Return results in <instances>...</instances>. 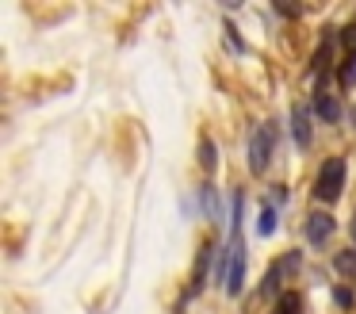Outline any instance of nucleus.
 I'll return each instance as SVG.
<instances>
[{"label": "nucleus", "instance_id": "obj_4", "mask_svg": "<svg viewBox=\"0 0 356 314\" xmlns=\"http://www.w3.org/2000/svg\"><path fill=\"white\" fill-rule=\"evenodd\" d=\"M241 283H245V249H234L230 272H226V291H230V295H241Z\"/></svg>", "mask_w": 356, "mask_h": 314}, {"label": "nucleus", "instance_id": "obj_7", "mask_svg": "<svg viewBox=\"0 0 356 314\" xmlns=\"http://www.w3.org/2000/svg\"><path fill=\"white\" fill-rule=\"evenodd\" d=\"M318 115H322L325 123H337L341 119V100L330 96V92H322V96H318Z\"/></svg>", "mask_w": 356, "mask_h": 314}, {"label": "nucleus", "instance_id": "obj_11", "mask_svg": "<svg viewBox=\"0 0 356 314\" xmlns=\"http://www.w3.org/2000/svg\"><path fill=\"white\" fill-rule=\"evenodd\" d=\"M272 230H276V211L264 207V211H261V234H272Z\"/></svg>", "mask_w": 356, "mask_h": 314}, {"label": "nucleus", "instance_id": "obj_5", "mask_svg": "<svg viewBox=\"0 0 356 314\" xmlns=\"http://www.w3.org/2000/svg\"><path fill=\"white\" fill-rule=\"evenodd\" d=\"M291 130H295V146L307 150V146H310V123H307V107H302V104L291 107Z\"/></svg>", "mask_w": 356, "mask_h": 314}, {"label": "nucleus", "instance_id": "obj_9", "mask_svg": "<svg viewBox=\"0 0 356 314\" xmlns=\"http://www.w3.org/2000/svg\"><path fill=\"white\" fill-rule=\"evenodd\" d=\"M337 272H345V276L356 272V253H337Z\"/></svg>", "mask_w": 356, "mask_h": 314}, {"label": "nucleus", "instance_id": "obj_13", "mask_svg": "<svg viewBox=\"0 0 356 314\" xmlns=\"http://www.w3.org/2000/svg\"><path fill=\"white\" fill-rule=\"evenodd\" d=\"M353 81H356V61H353V65L345 69V84H353Z\"/></svg>", "mask_w": 356, "mask_h": 314}, {"label": "nucleus", "instance_id": "obj_2", "mask_svg": "<svg viewBox=\"0 0 356 314\" xmlns=\"http://www.w3.org/2000/svg\"><path fill=\"white\" fill-rule=\"evenodd\" d=\"M268 157H272V130L257 127L253 134H249V165H253V173H264V168H268Z\"/></svg>", "mask_w": 356, "mask_h": 314}, {"label": "nucleus", "instance_id": "obj_14", "mask_svg": "<svg viewBox=\"0 0 356 314\" xmlns=\"http://www.w3.org/2000/svg\"><path fill=\"white\" fill-rule=\"evenodd\" d=\"M353 237H356V222H353Z\"/></svg>", "mask_w": 356, "mask_h": 314}, {"label": "nucleus", "instance_id": "obj_3", "mask_svg": "<svg viewBox=\"0 0 356 314\" xmlns=\"http://www.w3.org/2000/svg\"><path fill=\"white\" fill-rule=\"evenodd\" d=\"M302 234H307V242H310V245H322L325 237L333 234V214H325V211H310V214H307V226H302Z\"/></svg>", "mask_w": 356, "mask_h": 314}, {"label": "nucleus", "instance_id": "obj_12", "mask_svg": "<svg viewBox=\"0 0 356 314\" xmlns=\"http://www.w3.org/2000/svg\"><path fill=\"white\" fill-rule=\"evenodd\" d=\"M333 299H337L341 306H353V291H348V288H337V291H333Z\"/></svg>", "mask_w": 356, "mask_h": 314}, {"label": "nucleus", "instance_id": "obj_6", "mask_svg": "<svg viewBox=\"0 0 356 314\" xmlns=\"http://www.w3.org/2000/svg\"><path fill=\"white\" fill-rule=\"evenodd\" d=\"M211 253H215V242H203L200 257H195V276H192V291L203 288V280H207V265H211Z\"/></svg>", "mask_w": 356, "mask_h": 314}, {"label": "nucleus", "instance_id": "obj_8", "mask_svg": "<svg viewBox=\"0 0 356 314\" xmlns=\"http://www.w3.org/2000/svg\"><path fill=\"white\" fill-rule=\"evenodd\" d=\"M215 161H218L215 142H211V138H200V165L203 168H215Z\"/></svg>", "mask_w": 356, "mask_h": 314}, {"label": "nucleus", "instance_id": "obj_10", "mask_svg": "<svg viewBox=\"0 0 356 314\" xmlns=\"http://www.w3.org/2000/svg\"><path fill=\"white\" fill-rule=\"evenodd\" d=\"M341 46H345V50L356 58V23H348V27L341 31Z\"/></svg>", "mask_w": 356, "mask_h": 314}, {"label": "nucleus", "instance_id": "obj_1", "mask_svg": "<svg viewBox=\"0 0 356 314\" xmlns=\"http://www.w3.org/2000/svg\"><path fill=\"white\" fill-rule=\"evenodd\" d=\"M341 188H345V161L341 157H330L322 165V173H318V199H337Z\"/></svg>", "mask_w": 356, "mask_h": 314}]
</instances>
